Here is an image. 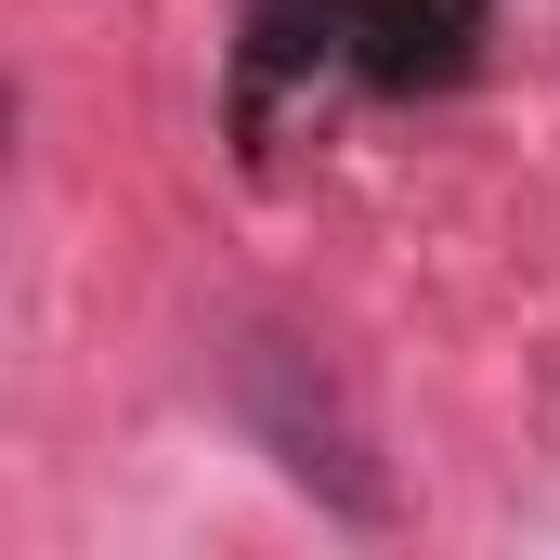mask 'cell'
Listing matches in <instances>:
<instances>
[{
	"label": "cell",
	"instance_id": "6da1fadb",
	"mask_svg": "<svg viewBox=\"0 0 560 560\" xmlns=\"http://www.w3.org/2000/svg\"><path fill=\"white\" fill-rule=\"evenodd\" d=\"M222 392H235L248 443L275 456V469L313 495V509H339V522H392V469H378V443H365L352 392L326 378V352H313V339L248 326V339L222 352Z\"/></svg>",
	"mask_w": 560,
	"mask_h": 560
}]
</instances>
